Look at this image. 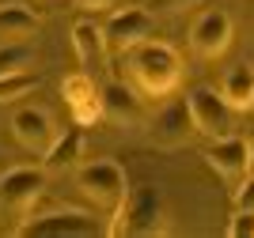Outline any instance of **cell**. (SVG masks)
Wrapping results in <instances>:
<instances>
[{"label":"cell","mask_w":254,"mask_h":238,"mask_svg":"<svg viewBox=\"0 0 254 238\" xmlns=\"http://www.w3.org/2000/svg\"><path fill=\"white\" fill-rule=\"evenodd\" d=\"M126 57V68H129V80L137 83L144 95H156V98H163V95H171L175 87H179L182 80V61L179 53L171 49L167 42H140V46H133L129 53H122Z\"/></svg>","instance_id":"obj_1"},{"label":"cell","mask_w":254,"mask_h":238,"mask_svg":"<svg viewBox=\"0 0 254 238\" xmlns=\"http://www.w3.org/2000/svg\"><path fill=\"white\" fill-rule=\"evenodd\" d=\"M38 87V76L31 72H11V76H0V102H11V98H23L27 91Z\"/></svg>","instance_id":"obj_19"},{"label":"cell","mask_w":254,"mask_h":238,"mask_svg":"<svg viewBox=\"0 0 254 238\" xmlns=\"http://www.w3.org/2000/svg\"><path fill=\"white\" fill-rule=\"evenodd\" d=\"M114 0H76V8H84V11H99V8H110Z\"/></svg>","instance_id":"obj_23"},{"label":"cell","mask_w":254,"mask_h":238,"mask_svg":"<svg viewBox=\"0 0 254 238\" xmlns=\"http://www.w3.org/2000/svg\"><path fill=\"white\" fill-rule=\"evenodd\" d=\"M46 170L38 166H11L0 174V223H15V219L31 216L34 200L42 197Z\"/></svg>","instance_id":"obj_3"},{"label":"cell","mask_w":254,"mask_h":238,"mask_svg":"<svg viewBox=\"0 0 254 238\" xmlns=\"http://www.w3.org/2000/svg\"><path fill=\"white\" fill-rule=\"evenodd\" d=\"M205 163L216 170L228 182H239V178L251 170V144L243 136H224V140H212L209 151H205Z\"/></svg>","instance_id":"obj_9"},{"label":"cell","mask_w":254,"mask_h":238,"mask_svg":"<svg viewBox=\"0 0 254 238\" xmlns=\"http://www.w3.org/2000/svg\"><path fill=\"white\" fill-rule=\"evenodd\" d=\"M228 42H232V19H228V11H205L197 15V23L190 27V46L193 53H201V57H220L228 49Z\"/></svg>","instance_id":"obj_10"},{"label":"cell","mask_w":254,"mask_h":238,"mask_svg":"<svg viewBox=\"0 0 254 238\" xmlns=\"http://www.w3.org/2000/svg\"><path fill=\"white\" fill-rule=\"evenodd\" d=\"M76 182H80V189H84V197L95 200V208H110V212H118L122 200L129 197V193H126V189H129L126 170H122L118 163H110V159H99V163L80 166Z\"/></svg>","instance_id":"obj_4"},{"label":"cell","mask_w":254,"mask_h":238,"mask_svg":"<svg viewBox=\"0 0 254 238\" xmlns=\"http://www.w3.org/2000/svg\"><path fill=\"white\" fill-rule=\"evenodd\" d=\"M19 235L23 238H87V235H99V223L95 216L87 212H50V216H27V223H19Z\"/></svg>","instance_id":"obj_6"},{"label":"cell","mask_w":254,"mask_h":238,"mask_svg":"<svg viewBox=\"0 0 254 238\" xmlns=\"http://www.w3.org/2000/svg\"><path fill=\"white\" fill-rule=\"evenodd\" d=\"M190 133H197V125H193V110H190V98H179V102L163 106L156 114V140L159 144H182Z\"/></svg>","instance_id":"obj_12"},{"label":"cell","mask_w":254,"mask_h":238,"mask_svg":"<svg viewBox=\"0 0 254 238\" xmlns=\"http://www.w3.org/2000/svg\"><path fill=\"white\" fill-rule=\"evenodd\" d=\"M38 31V15L27 4H0V38H27Z\"/></svg>","instance_id":"obj_17"},{"label":"cell","mask_w":254,"mask_h":238,"mask_svg":"<svg viewBox=\"0 0 254 238\" xmlns=\"http://www.w3.org/2000/svg\"><path fill=\"white\" fill-rule=\"evenodd\" d=\"M224 98L232 102V110H254V64H235L224 76Z\"/></svg>","instance_id":"obj_16"},{"label":"cell","mask_w":254,"mask_h":238,"mask_svg":"<svg viewBox=\"0 0 254 238\" xmlns=\"http://www.w3.org/2000/svg\"><path fill=\"white\" fill-rule=\"evenodd\" d=\"M251 174H254V140H251Z\"/></svg>","instance_id":"obj_24"},{"label":"cell","mask_w":254,"mask_h":238,"mask_svg":"<svg viewBox=\"0 0 254 238\" xmlns=\"http://www.w3.org/2000/svg\"><path fill=\"white\" fill-rule=\"evenodd\" d=\"M190 4H197V0H148V8H156V11H182Z\"/></svg>","instance_id":"obj_22"},{"label":"cell","mask_w":254,"mask_h":238,"mask_svg":"<svg viewBox=\"0 0 254 238\" xmlns=\"http://www.w3.org/2000/svg\"><path fill=\"white\" fill-rule=\"evenodd\" d=\"M61 95H64V106L72 110V121L76 125H91L106 114L103 106V91H95V80L87 72H76L61 83Z\"/></svg>","instance_id":"obj_8"},{"label":"cell","mask_w":254,"mask_h":238,"mask_svg":"<svg viewBox=\"0 0 254 238\" xmlns=\"http://www.w3.org/2000/svg\"><path fill=\"white\" fill-rule=\"evenodd\" d=\"M80 155H84V125H72V129H64V136H57V140L46 147V170L76 166Z\"/></svg>","instance_id":"obj_15"},{"label":"cell","mask_w":254,"mask_h":238,"mask_svg":"<svg viewBox=\"0 0 254 238\" xmlns=\"http://www.w3.org/2000/svg\"><path fill=\"white\" fill-rule=\"evenodd\" d=\"M11 129H15V140H19L23 147H31V151H46V147L57 140V136H53L50 114L34 110V106H23V110H15V117H11Z\"/></svg>","instance_id":"obj_11"},{"label":"cell","mask_w":254,"mask_h":238,"mask_svg":"<svg viewBox=\"0 0 254 238\" xmlns=\"http://www.w3.org/2000/svg\"><path fill=\"white\" fill-rule=\"evenodd\" d=\"M235 208L254 212V174L247 178V182H239V189H235Z\"/></svg>","instance_id":"obj_21"},{"label":"cell","mask_w":254,"mask_h":238,"mask_svg":"<svg viewBox=\"0 0 254 238\" xmlns=\"http://www.w3.org/2000/svg\"><path fill=\"white\" fill-rule=\"evenodd\" d=\"M163 197H159L156 186H140L133 189L122 208L114 212V223H110V235H129V238H148L163 231Z\"/></svg>","instance_id":"obj_2"},{"label":"cell","mask_w":254,"mask_h":238,"mask_svg":"<svg viewBox=\"0 0 254 238\" xmlns=\"http://www.w3.org/2000/svg\"><path fill=\"white\" fill-rule=\"evenodd\" d=\"M27 64H34V49H31V46H23V42H8V46H0V76L27 72Z\"/></svg>","instance_id":"obj_18"},{"label":"cell","mask_w":254,"mask_h":238,"mask_svg":"<svg viewBox=\"0 0 254 238\" xmlns=\"http://www.w3.org/2000/svg\"><path fill=\"white\" fill-rule=\"evenodd\" d=\"M190 110H193V125L205 140H224V136H235V110L232 102L224 98V91L216 95L212 87H197L190 95Z\"/></svg>","instance_id":"obj_5"},{"label":"cell","mask_w":254,"mask_h":238,"mask_svg":"<svg viewBox=\"0 0 254 238\" xmlns=\"http://www.w3.org/2000/svg\"><path fill=\"white\" fill-rule=\"evenodd\" d=\"M103 31H106V46L114 53H129L133 46H140V42H148L156 34V19H152L148 4L144 8H122L110 15V23Z\"/></svg>","instance_id":"obj_7"},{"label":"cell","mask_w":254,"mask_h":238,"mask_svg":"<svg viewBox=\"0 0 254 238\" xmlns=\"http://www.w3.org/2000/svg\"><path fill=\"white\" fill-rule=\"evenodd\" d=\"M103 106H106V114L114 117V121L137 125L140 117H144V106H140L137 91H133V87H126L122 80H110V83L103 87Z\"/></svg>","instance_id":"obj_14"},{"label":"cell","mask_w":254,"mask_h":238,"mask_svg":"<svg viewBox=\"0 0 254 238\" xmlns=\"http://www.w3.org/2000/svg\"><path fill=\"white\" fill-rule=\"evenodd\" d=\"M72 46H76V57H80V64H84V72H95V68H103L106 61V31L103 27H95L91 19H80L72 27Z\"/></svg>","instance_id":"obj_13"},{"label":"cell","mask_w":254,"mask_h":238,"mask_svg":"<svg viewBox=\"0 0 254 238\" xmlns=\"http://www.w3.org/2000/svg\"><path fill=\"white\" fill-rule=\"evenodd\" d=\"M228 235H232V238H254V212L235 208L232 223H228Z\"/></svg>","instance_id":"obj_20"}]
</instances>
